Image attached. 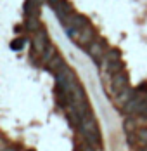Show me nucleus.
Wrapping results in <instances>:
<instances>
[{
	"instance_id": "16",
	"label": "nucleus",
	"mask_w": 147,
	"mask_h": 151,
	"mask_svg": "<svg viewBox=\"0 0 147 151\" xmlns=\"http://www.w3.org/2000/svg\"><path fill=\"white\" fill-rule=\"evenodd\" d=\"M78 151H95L93 146H90L88 142H81L80 146H78Z\"/></svg>"
},
{
	"instance_id": "11",
	"label": "nucleus",
	"mask_w": 147,
	"mask_h": 151,
	"mask_svg": "<svg viewBox=\"0 0 147 151\" xmlns=\"http://www.w3.org/2000/svg\"><path fill=\"white\" fill-rule=\"evenodd\" d=\"M123 129H125V132H126V134H137L138 127H137L135 116H128V118L125 120V123H123Z\"/></svg>"
},
{
	"instance_id": "2",
	"label": "nucleus",
	"mask_w": 147,
	"mask_h": 151,
	"mask_svg": "<svg viewBox=\"0 0 147 151\" xmlns=\"http://www.w3.org/2000/svg\"><path fill=\"white\" fill-rule=\"evenodd\" d=\"M31 45H33V54H36V56H42L47 50V47L50 45V42H49V35H47V31L44 28L33 35Z\"/></svg>"
},
{
	"instance_id": "5",
	"label": "nucleus",
	"mask_w": 147,
	"mask_h": 151,
	"mask_svg": "<svg viewBox=\"0 0 147 151\" xmlns=\"http://www.w3.org/2000/svg\"><path fill=\"white\" fill-rule=\"evenodd\" d=\"M93 40H95V31H93V28L88 24L87 28H83V30L80 31V37H78L76 44L80 47H87L88 49V45H90Z\"/></svg>"
},
{
	"instance_id": "17",
	"label": "nucleus",
	"mask_w": 147,
	"mask_h": 151,
	"mask_svg": "<svg viewBox=\"0 0 147 151\" xmlns=\"http://www.w3.org/2000/svg\"><path fill=\"white\" fill-rule=\"evenodd\" d=\"M138 151H147V146H144V148H142V150H138Z\"/></svg>"
},
{
	"instance_id": "9",
	"label": "nucleus",
	"mask_w": 147,
	"mask_h": 151,
	"mask_svg": "<svg viewBox=\"0 0 147 151\" xmlns=\"http://www.w3.org/2000/svg\"><path fill=\"white\" fill-rule=\"evenodd\" d=\"M24 26H26V30H28V31H33V33H36V31L42 30V23H40V17H38V14L26 16Z\"/></svg>"
},
{
	"instance_id": "10",
	"label": "nucleus",
	"mask_w": 147,
	"mask_h": 151,
	"mask_svg": "<svg viewBox=\"0 0 147 151\" xmlns=\"http://www.w3.org/2000/svg\"><path fill=\"white\" fill-rule=\"evenodd\" d=\"M57 54H59V52H57V49H56V47H54L52 44H50V45L47 47V50H45L44 54L40 56V63H42L44 66H49V63H50V61L54 59V58H56Z\"/></svg>"
},
{
	"instance_id": "6",
	"label": "nucleus",
	"mask_w": 147,
	"mask_h": 151,
	"mask_svg": "<svg viewBox=\"0 0 147 151\" xmlns=\"http://www.w3.org/2000/svg\"><path fill=\"white\" fill-rule=\"evenodd\" d=\"M135 96H137V92L133 91V89H130V87H126L125 91H121L116 96V104L119 106V108H125V106L128 104Z\"/></svg>"
},
{
	"instance_id": "18",
	"label": "nucleus",
	"mask_w": 147,
	"mask_h": 151,
	"mask_svg": "<svg viewBox=\"0 0 147 151\" xmlns=\"http://www.w3.org/2000/svg\"><path fill=\"white\" fill-rule=\"evenodd\" d=\"M29 151H31V150H29Z\"/></svg>"
},
{
	"instance_id": "7",
	"label": "nucleus",
	"mask_w": 147,
	"mask_h": 151,
	"mask_svg": "<svg viewBox=\"0 0 147 151\" xmlns=\"http://www.w3.org/2000/svg\"><path fill=\"white\" fill-rule=\"evenodd\" d=\"M66 66H68V64H66L64 58H62L61 54H57V56H56L54 59L49 63V66H47V68H49V71H52L54 75H57L59 71H62V70H64Z\"/></svg>"
},
{
	"instance_id": "12",
	"label": "nucleus",
	"mask_w": 147,
	"mask_h": 151,
	"mask_svg": "<svg viewBox=\"0 0 147 151\" xmlns=\"http://www.w3.org/2000/svg\"><path fill=\"white\" fill-rule=\"evenodd\" d=\"M38 5H40L38 0H26L24 2V12H26V16L38 14Z\"/></svg>"
},
{
	"instance_id": "3",
	"label": "nucleus",
	"mask_w": 147,
	"mask_h": 151,
	"mask_svg": "<svg viewBox=\"0 0 147 151\" xmlns=\"http://www.w3.org/2000/svg\"><path fill=\"white\" fill-rule=\"evenodd\" d=\"M87 50H88V56L95 61V63H102L104 58H106V52H107L104 40H93V42L88 45Z\"/></svg>"
},
{
	"instance_id": "8",
	"label": "nucleus",
	"mask_w": 147,
	"mask_h": 151,
	"mask_svg": "<svg viewBox=\"0 0 147 151\" xmlns=\"http://www.w3.org/2000/svg\"><path fill=\"white\" fill-rule=\"evenodd\" d=\"M66 116H68V120H69V125H71V127L80 129V125H81V120H83V118L78 115V111H76L71 104L66 108Z\"/></svg>"
},
{
	"instance_id": "15",
	"label": "nucleus",
	"mask_w": 147,
	"mask_h": 151,
	"mask_svg": "<svg viewBox=\"0 0 147 151\" xmlns=\"http://www.w3.org/2000/svg\"><path fill=\"white\" fill-rule=\"evenodd\" d=\"M24 44H26L24 38H16V40L11 42V49H12V50H21V49L24 47Z\"/></svg>"
},
{
	"instance_id": "1",
	"label": "nucleus",
	"mask_w": 147,
	"mask_h": 151,
	"mask_svg": "<svg viewBox=\"0 0 147 151\" xmlns=\"http://www.w3.org/2000/svg\"><path fill=\"white\" fill-rule=\"evenodd\" d=\"M78 130H80V134L83 137V141L88 142L90 146H93V148H101L102 146V136H101L99 125H97V120H95L93 115L83 118Z\"/></svg>"
},
{
	"instance_id": "13",
	"label": "nucleus",
	"mask_w": 147,
	"mask_h": 151,
	"mask_svg": "<svg viewBox=\"0 0 147 151\" xmlns=\"http://www.w3.org/2000/svg\"><path fill=\"white\" fill-rule=\"evenodd\" d=\"M118 61H121V52L118 49H109L106 52V58L102 63H118Z\"/></svg>"
},
{
	"instance_id": "14",
	"label": "nucleus",
	"mask_w": 147,
	"mask_h": 151,
	"mask_svg": "<svg viewBox=\"0 0 147 151\" xmlns=\"http://www.w3.org/2000/svg\"><path fill=\"white\" fill-rule=\"evenodd\" d=\"M137 144H140L142 148L147 146V127H140L137 130Z\"/></svg>"
},
{
	"instance_id": "4",
	"label": "nucleus",
	"mask_w": 147,
	"mask_h": 151,
	"mask_svg": "<svg viewBox=\"0 0 147 151\" xmlns=\"http://www.w3.org/2000/svg\"><path fill=\"white\" fill-rule=\"evenodd\" d=\"M128 87V75L125 73V71H121V73H118L116 76H113V80H111V87L107 85V91L113 92V96L116 97L118 94L121 91H125Z\"/></svg>"
}]
</instances>
